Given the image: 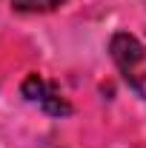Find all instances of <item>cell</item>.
<instances>
[{
    "label": "cell",
    "instance_id": "obj_1",
    "mask_svg": "<svg viewBox=\"0 0 146 148\" xmlns=\"http://www.w3.org/2000/svg\"><path fill=\"white\" fill-rule=\"evenodd\" d=\"M109 54H112V60H115V66L123 71V77H132V74H135V66L146 57V51H143V43L135 34L117 32V34H112V40H109Z\"/></svg>",
    "mask_w": 146,
    "mask_h": 148
},
{
    "label": "cell",
    "instance_id": "obj_2",
    "mask_svg": "<svg viewBox=\"0 0 146 148\" xmlns=\"http://www.w3.org/2000/svg\"><path fill=\"white\" fill-rule=\"evenodd\" d=\"M40 108L46 111V114H52V117H69V114H72V106H69V103L60 97V91H57L52 83H49L46 97L40 100Z\"/></svg>",
    "mask_w": 146,
    "mask_h": 148
},
{
    "label": "cell",
    "instance_id": "obj_3",
    "mask_svg": "<svg viewBox=\"0 0 146 148\" xmlns=\"http://www.w3.org/2000/svg\"><path fill=\"white\" fill-rule=\"evenodd\" d=\"M46 91H49V83L40 80L37 74H29V77L23 80V86H20V94H23L29 103H37V106H40V100L46 97Z\"/></svg>",
    "mask_w": 146,
    "mask_h": 148
},
{
    "label": "cell",
    "instance_id": "obj_4",
    "mask_svg": "<svg viewBox=\"0 0 146 148\" xmlns=\"http://www.w3.org/2000/svg\"><path fill=\"white\" fill-rule=\"evenodd\" d=\"M66 0H12V6L17 12H52L57 6H63Z\"/></svg>",
    "mask_w": 146,
    "mask_h": 148
},
{
    "label": "cell",
    "instance_id": "obj_5",
    "mask_svg": "<svg viewBox=\"0 0 146 148\" xmlns=\"http://www.w3.org/2000/svg\"><path fill=\"white\" fill-rule=\"evenodd\" d=\"M126 83L140 94V97H146V74H132V77H126Z\"/></svg>",
    "mask_w": 146,
    "mask_h": 148
}]
</instances>
